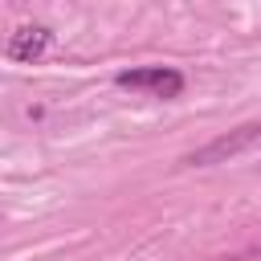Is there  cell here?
Masks as SVG:
<instances>
[{
    "instance_id": "cell-1",
    "label": "cell",
    "mask_w": 261,
    "mask_h": 261,
    "mask_svg": "<svg viewBox=\"0 0 261 261\" xmlns=\"http://www.w3.org/2000/svg\"><path fill=\"white\" fill-rule=\"evenodd\" d=\"M114 82L122 90H147L155 98H179L184 94V73L171 65H139V69H118Z\"/></svg>"
},
{
    "instance_id": "cell-2",
    "label": "cell",
    "mask_w": 261,
    "mask_h": 261,
    "mask_svg": "<svg viewBox=\"0 0 261 261\" xmlns=\"http://www.w3.org/2000/svg\"><path fill=\"white\" fill-rule=\"evenodd\" d=\"M257 139H261V122H245V126H237V130H228V135H220V139H212L208 147L192 151V155H188V163H196V167H208V163H228L232 155L249 151Z\"/></svg>"
},
{
    "instance_id": "cell-3",
    "label": "cell",
    "mask_w": 261,
    "mask_h": 261,
    "mask_svg": "<svg viewBox=\"0 0 261 261\" xmlns=\"http://www.w3.org/2000/svg\"><path fill=\"white\" fill-rule=\"evenodd\" d=\"M49 41H53V33H49L45 24H20V29L8 37L4 57H8V61H20V65H33V61H41V57H45Z\"/></svg>"
}]
</instances>
